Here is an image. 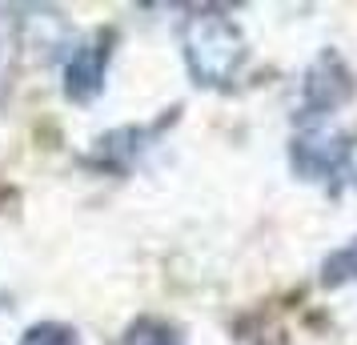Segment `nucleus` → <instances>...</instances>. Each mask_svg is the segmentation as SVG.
Returning <instances> with one entry per match:
<instances>
[{"mask_svg": "<svg viewBox=\"0 0 357 345\" xmlns=\"http://www.w3.org/2000/svg\"><path fill=\"white\" fill-rule=\"evenodd\" d=\"M100 72H105V52L100 49H81L68 65V97H93L100 89Z\"/></svg>", "mask_w": 357, "mask_h": 345, "instance_id": "obj_1", "label": "nucleus"}, {"mask_svg": "<svg viewBox=\"0 0 357 345\" xmlns=\"http://www.w3.org/2000/svg\"><path fill=\"white\" fill-rule=\"evenodd\" d=\"M20 345H77V342H73V333L61 329V325H36Z\"/></svg>", "mask_w": 357, "mask_h": 345, "instance_id": "obj_2", "label": "nucleus"}, {"mask_svg": "<svg viewBox=\"0 0 357 345\" xmlns=\"http://www.w3.org/2000/svg\"><path fill=\"white\" fill-rule=\"evenodd\" d=\"M132 345H177V337L169 329H141L132 333Z\"/></svg>", "mask_w": 357, "mask_h": 345, "instance_id": "obj_3", "label": "nucleus"}]
</instances>
